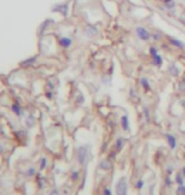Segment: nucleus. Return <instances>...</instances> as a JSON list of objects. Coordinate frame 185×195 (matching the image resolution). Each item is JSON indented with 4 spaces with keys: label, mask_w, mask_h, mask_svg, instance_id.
<instances>
[{
    "label": "nucleus",
    "mask_w": 185,
    "mask_h": 195,
    "mask_svg": "<svg viewBox=\"0 0 185 195\" xmlns=\"http://www.w3.org/2000/svg\"><path fill=\"white\" fill-rule=\"evenodd\" d=\"M89 160V147L88 146H81L78 148V161L80 165L85 166Z\"/></svg>",
    "instance_id": "obj_1"
},
{
    "label": "nucleus",
    "mask_w": 185,
    "mask_h": 195,
    "mask_svg": "<svg viewBox=\"0 0 185 195\" xmlns=\"http://www.w3.org/2000/svg\"><path fill=\"white\" fill-rule=\"evenodd\" d=\"M127 190H128V185H127V179L122 178L116 186V194L117 195H127Z\"/></svg>",
    "instance_id": "obj_2"
},
{
    "label": "nucleus",
    "mask_w": 185,
    "mask_h": 195,
    "mask_svg": "<svg viewBox=\"0 0 185 195\" xmlns=\"http://www.w3.org/2000/svg\"><path fill=\"white\" fill-rule=\"evenodd\" d=\"M136 32H137V36H138V38H140L141 41H149L150 37H151L150 32L147 31L146 28H143V27H138L136 29Z\"/></svg>",
    "instance_id": "obj_3"
},
{
    "label": "nucleus",
    "mask_w": 185,
    "mask_h": 195,
    "mask_svg": "<svg viewBox=\"0 0 185 195\" xmlns=\"http://www.w3.org/2000/svg\"><path fill=\"white\" fill-rule=\"evenodd\" d=\"M59 45L64 48H69L71 45H72V40L69 37H61L60 40H59Z\"/></svg>",
    "instance_id": "obj_4"
},
{
    "label": "nucleus",
    "mask_w": 185,
    "mask_h": 195,
    "mask_svg": "<svg viewBox=\"0 0 185 195\" xmlns=\"http://www.w3.org/2000/svg\"><path fill=\"white\" fill-rule=\"evenodd\" d=\"M169 41H170V43H171L173 46H175V47H176V48H179V50H184V48H185V45H184L181 41L176 40V38L169 37Z\"/></svg>",
    "instance_id": "obj_5"
},
{
    "label": "nucleus",
    "mask_w": 185,
    "mask_h": 195,
    "mask_svg": "<svg viewBox=\"0 0 185 195\" xmlns=\"http://www.w3.org/2000/svg\"><path fill=\"white\" fill-rule=\"evenodd\" d=\"M165 137H166V141H168L170 148L174 150V148L176 147V140H175V137H174V136H171V134H166Z\"/></svg>",
    "instance_id": "obj_6"
},
{
    "label": "nucleus",
    "mask_w": 185,
    "mask_h": 195,
    "mask_svg": "<svg viewBox=\"0 0 185 195\" xmlns=\"http://www.w3.org/2000/svg\"><path fill=\"white\" fill-rule=\"evenodd\" d=\"M121 123H122V128L124 131H129V121H128V117L123 115L121 118Z\"/></svg>",
    "instance_id": "obj_7"
},
{
    "label": "nucleus",
    "mask_w": 185,
    "mask_h": 195,
    "mask_svg": "<svg viewBox=\"0 0 185 195\" xmlns=\"http://www.w3.org/2000/svg\"><path fill=\"white\" fill-rule=\"evenodd\" d=\"M99 167L102 170H110L112 169V162H110L109 160H103L100 164H99Z\"/></svg>",
    "instance_id": "obj_8"
},
{
    "label": "nucleus",
    "mask_w": 185,
    "mask_h": 195,
    "mask_svg": "<svg viewBox=\"0 0 185 195\" xmlns=\"http://www.w3.org/2000/svg\"><path fill=\"white\" fill-rule=\"evenodd\" d=\"M12 112L15 114V115H18V117H21L22 115V108H21V105L19 104H13L12 105Z\"/></svg>",
    "instance_id": "obj_9"
},
{
    "label": "nucleus",
    "mask_w": 185,
    "mask_h": 195,
    "mask_svg": "<svg viewBox=\"0 0 185 195\" xmlns=\"http://www.w3.org/2000/svg\"><path fill=\"white\" fill-rule=\"evenodd\" d=\"M141 85H142V88H143L146 91H149V90L151 89L150 83H149V80H147L146 77H142V79H141Z\"/></svg>",
    "instance_id": "obj_10"
},
{
    "label": "nucleus",
    "mask_w": 185,
    "mask_h": 195,
    "mask_svg": "<svg viewBox=\"0 0 185 195\" xmlns=\"http://www.w3.org/2000/svg\"><path fill=\"white\" fill-rule=\"evenodd\" d=\"M152 58H154V64H155V66L160 67V66L162 65V58H161V56H160L159 53L155 55V56H152Z\"/></svg>",
    "instance_id": "obj_11"
},
{
    "label": "nucleus",
    "mask_w": 185,
    "mask_h": 195,
    "mask_svg": "<svg viewBox=\"0 0 185 195\" xmlns=\"http://www.w3.org/2000/svg\"><path fill=\"white\" fill-rule=\"evenodd\" d=\"M124 138H118L117 141H116V148H117V151H121L122 148H123V146H124Z\"/></svg>",
    "instance_id": "obj_12"
},
{
    "label": "nucleus",
    "mask_w": 185,
    "mask_h": 195,
    "mask_svg": "<svg viewBox=\"0 0 185 195\" xmlns=\"http://www.w3.org/2000/svg\"><path fill=\"white\" fill-rule=\"evenodd\" d=\"M97 29L94 28V27H88L86 29H85V33L88 34V36H94V34H97Z\"/></svg>",
    "instance_id": "obj_13"
},
{
    "label": "nucleus",
    "mask_w": 185,
    "mask_h": 195,
    "mask_svg": "<svg viewBox=\"0 0 185 195\" xmlns=\"http://www.w3.org/2000/svg\"><path fill=\"white\" fill-rule=\"evenodd\" d=\"M170 72H171L173 76H179V70H178V67L175 65H171L170 66Z\"/></svg>",
    "instance_id": "obj_14"
},
{
    "label": "nucleus",
    "mask_w": 185,
    "mask_h": 195,
    "mask_svg": "<svg viewBox=\"0 0 185 195\" xmlns=\"http://www.w3.org/2000/svg\"><path fill=\"white\" fill-rule=\"evenodd\" d=\"M46 166H47V159H46V157H42V159H41V164H40V169H41V170H45Z\"/></svg>",
    "instance_id": "obj_15"
},
{
    "label": "nucleus",
    "mask_w": 185,
    "mask_h": 195,
    "mask_svg": "<svg viewBox=\"0 0 185 195\" xmlns=\"http://www.w3.org/2000/svg\"><path fill=\"white\" fill-rule=\"evenodd\" d=\"M34 175H36V169H34V167H31V169L27 171V176H28V178H33Z\"/></svg>",
    "instance_id": "obj_16"
},
{
    "label": "nucleus",
    "mask_w": 185,
    "mask_h": 195,
    "mask_svg": "<svg viewBox=\"0 0 185 195\" xmlns=\"http://www.w3.org/2000/svg\"><path fill=\"white\" fill-rule=\"evenodd\" d=\"M79 176H80V174H79V171H74L72 174H71V180H78L79 179Z\"/></svg>",
    "instance_id": "obj_17"
},
{
    "label": "nucleus",
    "mask_w": 185,
    "mask_h": 195,
    "mask_svg": "<svg viewBox=\"0 0 185 195\" xmlns=\"http://www.w3.org/2000/svg\"><path fill=\"white\" fill-rule=\"evenodd\" d=\"M165 8L166 9H174L175 8V2H174V0H171L170 3H166L165 4Z\"/></svg>",
    "instance_id": "obj_18"
},
{
    "label": "nucleus",
    "mask_w": 185,
    "mask_h": 195,
    "mask_svg": "<svg viewBox=\"0 0 185 195\" xmlns=\"http://www.w3.org/2000/svg\"><path fill=\"white\" fill-rule=\"evenodd\" d=\"M178 195H185V186L184 185H180L178 188Z\"/></svg>",
    "instance_id": "obj_19"
},
{
    "label": "nucleus",
    "mask_w": 185,
    "mask_h": 195,
    "mask_svg": "<svg viewBox=\"0 0 185 195\" xmlns=\"http://www.w3.org/2000/svg\"><path fill=\"white\" fill-rule=\"evenodd\" d=\"M76 103H78V104H83V103H84V98H83L81 94H79V95L76 96Z\"/></svg>",
    "instance_id": "obj_20"
},
{
    "label": "nucleus",
    "mask_w": 185,
    "mask_h": 195,
    "mask_svg": "<svg viewBox=\"0 0 185 195\" xmlns=\"http://www.w3.org/2000/svg\"><path fill=\"white\" fill-rule=\"evenodd\" d=\"M34 61H36V58H34V57H32V58H31V60H27V61L22 62V65H23V66H26V65H31V64H33Z\"/></svg>",
    "instance_id": "obj_21"
},
{
    "label": "nucleus",
    "mask_w": 185,
    "mask_h": 195,
    "mask_svg": "<svg viewBox=\"0 0 185 195\" xmlns=\"http://www.w3.org/2000/svg\"><path fill=\"white\" fill-rule=\"evenodd\" d=\"M26 123H27V126H28V127H32V126H33V123H34V121H33L32 117H29V118H27Z\"/></svg>",
    "instance_id": "obj_22"
},
{
    "label": "nucleus",
    "mask_w": 185,
    "mask_h": 195,
    "mask_svg": "<svg viewBox=\"0 0 185 195\" xmlns=\"http://www.w3.org/2000/svg\"><path fill=\"white\" fill-rule=\"evenodd\" d=\"M150 53H151V56L157 55V53H159V52H157V48H156V47H150Z\"/></svg>",
    "instance_id": "obj_23"
},
{
    "label": "nucleus",
    "mask_w": 185,
    "mask_h": 195,
    "mask_svg": "<svg viewBox=\"0 0 185 195\" xmlns=\"http://www.w3.org/2000/svg\"><path fill=\"white\" fill-rule=\"evenodd\" d=\"M142 186H143V181H142V180H138V181H137V184H136V188H137L138 190H141V189H142Z\"/></svg>",
    "instance_id": "obj_24"
},
{
    "label": "nucleus",
    "mask_w": 185,
    "mask_h": 195,
    "mask_svg": "<svg viewBox=\"0 0 185 195\" xmlns=\"http://www.w3.org/2000/svg\"><path fill=\"white\" fill-rule=\"evenodd\" d=\"M176 183L179 185H183V176H181V175H178V176H176Z\"/></svg>",
    "instance_id": "obj_25"
},
{
    "label": "nucleus",
    "mask_w": 185,
    "mask_h": 195,
    "mask_svg": "<svg viewBox=\"0 0 185 195\" xmlns=\"http://www.w3.org/2000/svg\"><path fill=\"white\" fill-rule=\"evenodd\" d=\"M50 195H61V194H60V191H59L57 189H53V190L50 193Z\"/></svg>",
    "instance_id": "obj_26"
},
{
    "label": "nucleus",
    "mask_w": 185,
    "mask_h": 195,
    "mask_svg": "<svg viewBox=\"0 0 185 195\" xmlns=\"http://www.w3.org/2000/svg\"><path fill=\"white\" fill-rule=\"evenodd\" d=\"M103 195H112V191H110V189L105 188V189H104V193H103Z\"/></svg>",
    "instance_id": "obj_27"
},
{
    "label": "nucleus",
    "mask_w": 185,
    "mask_h": 195,
    "mask_svg": "<svg viewBox=\"0 0 185 195\" xmlns=\"http://www.w3.org/2000/svg\"><path fill=\"white\" fill-rule=\"evenodd\" d=\"M180 90H181V91H185V83H184V81L180 84Z\"/></svg>",
    "instance_id": "obj_28"
},
{
    "label": "nucleus",
    "mask_w": 185,
    "mask_h": 195,
    "mask_svg": "<svg viewBox=\"0 0 185 195\" xmlns=\"http://www.w3.org/2000/svg\"><path fill=\"white\" fill-rule=\"evenodd\" d=\"M3 151H4V146H3L2 143H0V153H2Z\"/></svg>",
    "instance_id": "obj_29"
},
{
    "label": "nucleus",
    "mask_w": 185,
    "mask_h": 195,
    "mask_svg": "<svg viewBox=\"0 0 185 195\" xmlns=\"http://www.w3.org/2000/svg\"><path fill=\"white\" fill-rule=\"evenodd\" d=\"M47 98L48 99H52V93H47Z\"/></svg>",
    "instance_id": "obj_30"
},
{
    "label": "nucleus",
    "mask_w": 185,
    "mask_h": 195,
    "mask_svg": "<svg viewBox=\"0 0 185 195\" xmlns=\"http://www.w3.org/2000/svg\"><path fill=\"white\" fill-rule=\"evenodd\" d=\"M162 2H164V4H166V3H170L171 0H162Z\"/></svg>",
    "instance_id": "obj_31"
},
{
    "label": "nucleus",
    "mask_w": 185,
    "mask_h": 195,
    "mask_svg": "<svg viewBox=\"0 0 185 195\" xmlns=\"http://www.w3.org/2000/svg\"><path fill=\"white\" fill-rule=\"evenodd\" d=\"M183 175H184V178H185V167H183Z\"/></svg>",
    "instance_id": "obj_32"
}]
</instances>
